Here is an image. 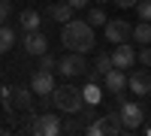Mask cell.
<instances>
[{
  "mask_svg": "<svg viewBox=\"0 0 151 136\" xmlns=\"http://www.w3.org/2000/svg\"><path fill=\"white\" fill-rule=\"evenodd\" d=\"M60 42H64L70 52L85 55V52H91V48L97 45V36H94V27H91L88 21H82V18H70L64 27H60Z\"/></svg>",
  "mask_w": 151,
  "mask_h": 136,
  "instance_id": "cell-1",
  "label": "cell"
},
{
  "mask_svg": "<svg viewBox=\"0 0 151 136\" xmlns=\"http://www.w3.org/2000/svg\"><path fill=\"white\" fill-rule=\"evenodd\" d=\"M52 103L58 112H67V115H76L85 109V97H82V88H73V85H55L52 91Z\"/></svg>",
  "mask_w": 151,
  "mask_h": 136,
  "instance_id": "cell-2",
  "label": "cell"
},
{
  "mask_svg": "<svg viewBox=\"0 0 151 136\" xmlns=\"http://www.w3.org/2000/svg\"><path fill=\"white\" fill-rule=\"evenodd\" d=\"M0 103H3V109L9 115L18 112V109H30L33 106V91L18 88V85H6V88H0Z\"/></svg>",
  "mask_w": 151,
  "mask_h": 136,
  "instance_id": "cell-3",
  "label": "cell"
},
{
  "mask_svg": "<svg viewBox=\"0 0 151 136\" xmlns=\"http://www.w3.org/2000/svg\"><path fill=\"white\" fill-rule=\"evenodd\" d=\"M85 130L91 133V136H115V133H121L124 127H121V118H118V106L112 109L109 115H100L97 121H91Z\"/></svg>",
  "mask_w": 151,
  "mask_h": 136,
  "instance_id": "cell-4",
  "label": "cell"
},
{
  "mask_svg": "<svg viewBox=\"0 0 151 136\" xmlns=\"http://www.w3.org/2000/svg\"><path fill=\"white\" fill-rule=\"evenodd\" d=\"M118 118H121V127L124 130H136V127H142V121H145V109L136 103V100H121L118 106Z\"/></svg>",
  "mask_w": 151,
  "mask_h": 136,
  "instance_id": "cell-5",
  "label": "cell"
},
{
  "mask_svg": "<svg viewBox=\"0 0 151 136\" xmlns=\"http://www.w3.org/2000/svg\"><path fill=\"white\" fill-rule=\"evenodd\" d=\"M58 73H60L64 79L85 76V73H88V60H85V55H79V52H70L67 58H60V60H58Z\"/></svg>",
  "mask_w": 151,
  "mask_h": 136,
  "instance_id": "cell-6",
  "label": "cell"
},
{
  "mask_svg": "<svg viewBox=\"0 0 151 136\" xmlns=\"http://www.w3.org/2000/svg\"><path fill=\"white\" fill-rule=\"evenodd\" d=\"M103 27H106V40L109 42H127L130 33H133V24L124 21V18H109Z\"/></svg>",
  "mask_w": 151,
  "mask_h": 136,
  "instance_id": "cell-7",
  "label": "cell"
},
{
  "mask_svg": "<svg viewBox=\"0 0 151 136\" xmlns=\"http://www.w3.org/2000/svg\"><path fill=\"white\" fill-rule=\"evenodd\" d=\"M127 88L136 94V97H151V73H145L142 67L133 70L127 76Z\"/></svg>",
  "mask_w": 151,
  "mask_h": 136,
  "instance_id": "cell-8",
  "label": "cell"
},
{
  "mask_svg": "<svg viewBox=\"0 0 151 136\" xmlns=\"http://www.w3.org/2000/svg\"><path fill=\"white\" fill-rule=\"evenodd\" d=\"M33 133H40V136H58L60 133V118L52 115V112H42V115H36L33 118Z\"/></svg>",
  "mask_w": 151,
  "mask_h": 136,
  "instance_id": "cell-9",
  "label": "cell"
},
{
  "mask_svg": "<svg viewBox=\"0 0 151 136\" xmlns=\"http://www.w3.org/2000/svg\"><path fill=\"white\" fill-rule=\"evenodd\" d=\"M112 67H121V70H127L136 64V48L130 42H115V48H112Z\"/></svg>",
  "mask_w": 151,
  "mask_h": 136,
  "instance_id": "cell-10",
  "label": "cell"
},
{
  "mask_svg": "<svg viewBox=\"0 0 151 136\" xmlns=\"http://www.w3.org/2000/svg\"><path fill=\"white\" fill-rule=\"evenodd\" d=\"M24 52L27 55H45L48 52V36L42 30H24Z\"/></svg>",
  "mask_w": 151,
  "mask_h": 136,
  "instance_id": "cell-11",
  "label": "cell"
},
{
  "mask_svg": "<svg viewBox=\"0 0 151 136\" xmlns=\"http://www.w3.org/2000/svg\"><path fill=\"white\" fill-rule=\"evenodd\" d=\"M30 91L40 94V97H52V91H55V73H48V70H36L33 79H30Z\"/></svg>",
  "mask_w": 151,
  "mask_h": 136,
  "instance_id": "cell-12",
  "label": "cell"
},
{
  "mask_svg": "<svg viewBox=\"0 0 151 136\" xmlns=\"http://www.w3.org/2000/svg\"><path fill=\"white\" fill-rule=\"evenodd\" d=\"M103 82H106V91H112V94H124V88H127V76H124L121 67H112L103 76Z\"/></svg>",
  "mask_w": 151,
  "mask_h": 136,
  "instance_id": "cell-13",
  "label": "cell"
},
{
  "mask_svg": "<svg viewBox=\"0 0 151 136\" xmlns=\"http://www.w3.org/2000/svg\"><path fill=\"white\" fill-rule=\"evenodd\" d=\"M109 70H112V55H109V52H100V55H97V64H94V67H88L85 76L91 79V82H97L100 76H106Z\"/></svg>",
  "mask_w": 151,
  "mask_h": 136,
  "instance_id": "cell-14",
  "label": "cell"
},
{
  "mask_svg": "<svg viewBox=\"0 0 151 136\" xmlns=\"http://www.w3.org/2000/svg\"><path fill=\"white\" fill-rule=\"evenodd\" d=\"M73 12H76V9L64 0V3H52V6L45 9V15H48V18H55V21H60V24H67V21L73 18Z\"/></svg>",
  "mask_w": 151,
  "mask_h": 136,
  "instance_id": "cell-15",
  "label": "cell"
},
{
  "mask_svg": "<svg viewBox=\"0 0 151 136\" xmlns=\"http://www.w3.org/2000/svg\"><path fill=\"white\" fill-rule=\"evenodd\" d=\"M18 21H21V30H40V24H42V15H40L36 9H24Z\"/></svg>",
  "mask_w": 151,
  "mask_h": 136,
  "instance_id": "cell-16",
  "label": "cell"
},
{
  "mask_svg": "<svg viewBox=\"0 0 151 136\" xmlns=\"http://www.w3.org/2000/svg\"><path fill=\"white\" fill-rule=\"evenodd\" d=\"M82 97H85V106H97L100 100H103V88H100L97 82H91V85L82 88Z\"/></svg>",
  "mask_w": 151,
  "mask_h": 136,
  "instance_id": "cell-17",
  "label": "cell"
},
{
  "mask_svg": "<svg viewBox=\"0 0 151 136\" xmlns=\"http://www.w3.org/2000/svg\"><path fill=\"white\" fill-rule=\"evenodd\" d=\"M130 40H133V42H142V45H148V42H151V21H139V24L133 27Z\"/></svg>",
  "mask_w": 151,
  "mask_h": 136,
  "instance_id": "cell-18",
  "label": "cell"
},
{
  "mask_svg": "<svg viewBox=\"0 0 151 136\" xmlns=\"http://www.w3.org/2000/svg\"><path fill=\"white\" fill-rule=\"evenodd\" d=\"M12 45H15V30L9 24H0V55H6Z\"/></svg>",
  "mask_w": 151,
  "mask_h": 136,
  "instance_id": "cell-19",
  "label": "cell"
},
{
  "mask_svg": "<svg viewBox=\"0 0 151 136\" xmlns=\"http://www.w3.org/2000/svg\"><path fill=\"white\" fill-rule=\"evenodd\" d=\"M85 21L91 24V27H103V24L109 21V15H106L103 9H91V12H88V18H85Z\"/></svg>",
  "mask_w": 151,
  "mask_h": 136,
  "instance_id": "cell-20",
  "label": "cell"
},
{
  "mask_svg": "<svg viewBox=\"0 0 151 136\" xmlns=\"http://www.w3.org/2000/svg\"><path fill=\"white\" fill-rule=\"evenodd\" d=\"M36 70H48V73H55L58 70V58H52V55H40V67H36Z\"/></svg>",
  "mask_w": 151,
  "mask_h": 136,
  "instance_id": "cell-21",
  "label": "cell"
},
{
  "mask_svg": "<svg viewBox=\"0 0 151 136\" xmlns=\"http://www.w3.org/2000/svg\"><path fill=\"white\" fill-rule=\"evenodd\" d=\"M136 12L142 21H151V0H136Z\"/></svg>",
  "mask_w": 151,
  "mask_h": 136,
  "instance_id": "cell-22",
  "label": "cell"
},
{
  "mask_svg": "<svg viewBox=\"0 0 151 136\" xmlns=\"http://www.w3.org/2000/svg\"><path fill=\"white\" fill-rule=\"evenodd\" d=\"M136 60H139L142 67H151V45H142L139 55H136Z\"/></svg>",
  "mask_w": 151,
  "mask_h": 136,
  "instance_id": "cell-23",
  "label": "cell"
},
{
  "mask_svg": "<svg viewBox=\"0 0 151 136\" xmlns=\"http://www.w3.org/2000/svg\"><path fill=\"white\" fill-rule=\"evenodd\" d=\"M9 15H12V3L9 0H0V24H6Z\"/></svg>",
  "mask_w": 151,
  "mask_h": 136,
  "instance_id": "cell-24",
  "label": "cell"
},
{
  "mask_svg": "<svg viewBox=\"0 0 151 136\" xmlns=\"http://www.w3.org/2000/svg\"><path fill=\"white\" fill-rule=\"evenodd\" d=\"M79 130H82V124H79V121H73V118L67 121V124H60V133H79Z\"/></svg>",
  "mask_w": 151,
  "mask_h": 136,
  "instance_id": "cell-25",
  "label": "cell"
},
{
  "mask_svg": "<svg viewBox=\"0 0 151 136\" xmlns=\"http://www.w3.org/2000/svg\"><path fill=\"white\" fill-rule=\"evenodd\" d=\"M67 3H70V6H73V9H85V6H88V3H91V0H67Z\"/></svg>",
  "mask_w": 151,
  "mask_h": 136,
  "instance_id": "cell-26",
  "label": "cell"
},
{
  "mask_svg": "<svg viewBox=\"0 0 151 136\" xmlns=\"http://www.w3.org/2000/svg\"><path fill=\"white\" fill-rule=\"evenodd\" d=\"M118 3V9H130V6H136V0H115Z\"/></svg>",
  "mask_w": 151,
  "mask_h": 136,
  "instance_id": "cell-27",
  "label": "cell"
},
{
  "mask_svg": "<svg viewBox=\"0 0 151 136\" xmlns=\"http://www.w3.org/2000/svg\"><path fill=\"white\" fill-rule=\"evenodd\" d=\"M97 3H109V0H97Z\"/></svg>",
  "mask_w": 151,
  "mask_h": 136,
  "instance_id": "cell-28",
  "label": "cell"
}]
</instances>
